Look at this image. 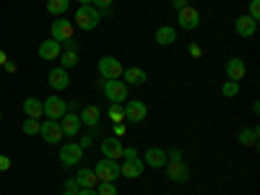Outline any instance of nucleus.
I'll list each match as a JSON object with an SVG mask.
<instances>
[{"label":"nucleus","mask_w":260,"mask_h":195,"mask_svg":"<svg viewBox=\"0 0 260 195\" xmlns=\"http://www.w3.org/2000/svg\"><path fill=\"white\" fill-rule=\"evenodd\" d=\"M177 24H180L182 29H187V31L198 29V24H201V13L195 11L192 6H185V8L177 11Z\"/></svg>","instance_id":"1a4fd4ad"},{"label":"nucleus","mask_w":260,"mask_h":195,"mask_svg":"<svg viewBox=\"0 0 260 195\" xmlns=\"http://www.w3.org/2000/svg\"><path fill=\"white\" fill-rule=\"evenodd\" d=\"M91 6H94L96 11H107V8L112 6V0H91Z\"/></svg>","instance_id":"c9c22d12"},{"label":"nucleus","mask_w":260,"mask_h":195,"mask_svg":"<svg viewBox=\"0 0 260 195\" xmlns=\"http://www.w3.org/2000/svg\"><path fill=\"white\" fill-rule=\"evenodd\" d=\"M76 182H78V187H96V185H99V177L94 175V169L81 167L78 175H76Z\"/></svg>","instance_id":"412c9836"},{"label":"nucleus","mask_w":260,"mask_h":195,"mask_svg":"<svg viewBox=\"0 0 260 195\" xmlns=\"http://www.w3.org/2000/svg\"><path fill=\"white\" fill-rule=\"evenodd\" d=\"M78 3H81V6H91V0H78Z\"/></svg>","instance_id":"a18cd8bd"},{"label":"nucleus","mask_w":260,"mask_h":195,"mask_svg":"<svg viewBox=\"0 0 260 195\" xmlns=\"http://www.w3.org/2000/svg\"><path fill=\"white\" fill-rule=\"evenodd\" d=\"M99 117H102V110L96 104H86L81 110V125H89V127H96L99 125Z\"/></svg>","instance_id":"6ab92c4d"},{"label":"nucleus","mask_w":260,"mask_h":195,"mask_svg":"<svg viewBox=\"0 0 260 195\" xmlns=\"http://www.w3.org/2000/svg\"><path fill=\"white\" fill-rule=\"evenodd\" d=\"M122 159H125V161L138 159V151H136V148H125V151H122Z\"/></svg>","instance_id":"4c0bfd02"},{"label":"nucleus","mask_w":260,"mask_h":195,"mask_svg":"<svg viewBox=\"0 0 260 195\" xmlns=\"http://www.w3.org/2000/svg\"><path fill=\"white\" fill-rule=\"evenodd\" d=\"M143 164L146 167H164L167 164V151L164 148H156V146H151L148 151H146V154H143Z\"/></svg>","instance_id":"2eb2a0df"},{"label":"nucleus","mask_w":260,"mask_h":195,"mask_svg":"<svg viewBox=\"0 0 260 195\" xmlns=\"http://www.w3.org/2000/svg\"><path fill=\"white\" fill-rule=\"evenodd\" d=\"M96 195H117V187L112 182H99L96 185Z\"/></svg>","instance_id":"7c9ffc66"},{"label":"nucleus","mask_w":260,"mask_h":195,"mask_svg":"<svg viewBox=\"0 0 260 195\" xmlns=\"http://www.w3.org/2000/svg\"><path fill=\"white\" fill-rule=\"evenodd\" d=\"M122 65H120V60L117 57H112V55H104V57H99V76L102 78H122Z\"/></svg>","instance_id":"20e7f679"},{"label":"nucleus","mask_w":260,"mask_h":195,"mask_svg":"<svg viewBox=\"0 0 260 195\" xmlns=\"http://www.w3.org/2000/svg\"><path fill=\"white\" fill-rule=\"evenodd\" d=\"M102 91L112 104H125L127 102V83L120 81V78H110V81L102 78Z\"/></svg>","instance_id":"f03ea898"},{"label":"nucleus","mask_w":260,"mask_h":195,"mask_svg":"<svg viewBox=\"0 0 260 195\" xmlns=\"http://www.w3.org/2000/svg\"><path fill=\"white\" fill-rule=\"evenodd\" d=\"M39 125H42V122L34 120V117L24 120V133H26V136H37V133H39Z\"/></svg>","instance_id":"c756f323"},{"label":"nucleus","mask_w":260,"mask_h":195,"mask_svg":"<svg viewBox=\"0 0 260 195\" xmlns=\"http://www.w3.org/2000/svg\"><path fill=\"white\" fill-rule=\"evenodd\" d=\"M167 161H182V151H180V148L167 151Z\"/></svg>","instance_id":"f704fd0d"},{"label":"nucleus","mask_w":260,"mask_h":195,"mask_svg":"<svg viewBox=\"0 0 260 195\" xmlns=\"http://www.w3.org/2000/svg\"><path fill=\"white\" fill-rule=\"evenodd\" d=\"M122 78H125V83H136V86H141V83H146V71L143 68H136V65H133V68H125L122 71Z\"/></svg>","instance_id":"5701e85b"},{"label":"nucleus","mask_w":260,"mask_h":195,"mask_svg":"<svg viewBox=\"0 0 260 195\" xmlns=\"http://www.w3.org/2000/svg\"><path fill=\"white\" fill-rule=\"evenodd\" d=\"M94 175L99 177V182H115L120 177V161H115V159L99 161L96 169H94Z\"/></svg>","instance_id":"39448f33"},{"label":"nucleus","mask_w":260,"mask_h":195,"mask_svg":"<svg viewBox=\"0 0 260 195\" xmlns=\"http://www.w3.org/2000/svg\"><path fill=\"white\" fill-rule=\"evenodd\" d=\"M172 6H175V8L180 11V8H185V6H190V0H172Z\"/></svg>","instance_id":"a19ab883"},{"label":"nucleus","mask_w":260,"mask_h":195,"mask_svg":"<svg viewBox=\"0 0 260 195\" xmlns=\"http://www.w3.org/2000/svg\"><path fill=\"white\" fill-rule=\"evenodd\" d=\"M143 169H146V164L141 159H130V161H122L120 164V175L127 177V180H136V177L143 175Z\"/></svg>","instance_id":"4468645a"},{"label":"nucleus","mask_w":260,"mask_h":195,"mask_svg":"<svg viewBox=\"0 0 260 195\" xmlns=\"http://www.w3.org/2000/svg\"><path fill=\"white\" fill-rule=\"evenodd\" d=\"M62 47H65V52H78V42H76V37L65 39V42H62Z\"/></svg>","instance_id":"72a5a7b5"},{"label":"nucleus","mask_w":260,"mask_h":195,"mask_svg":"<svg viewBox=\"0 0 260 195\" xmlns=\"http://www.w3.org/2000/svg\"><path fill=\"white\" fill-rule=\"evenodd\" d=\"M250 18H260V0H250V13H247Z\"/></svg>","instance_id":"473e14b6"},{"label":"nucleus","mask_w":260,"mask_h":195,"mask_svg":"<svg viewBox=\"0 0 260 195\" xmlns=\"http://www.w3.org/2000/svg\"><path fill=\"white\" fill-rule=\"evenodd\" d=\"M110 120H112L115 125L125 122V107H122V104H110Z\"/></svg>","instance_id":"cd10ccee"},{"label":"nucleus","mask_w":260,"mask_h":195,"mask_svg":"<svg viewBox=\"0 0 260 195\" xmlns=\"http://www.w3.org/2000/svg\"><path fill=\"white\" fill-rule=\"evenodd\" d=\"M24 112H26V117H34V120H39L42 115V102L37 99V96H29V99H24Z\"/></svg>","instance_id":"b1692460"},{"label":"nucleus","mask_w":260,"mask_h":195,"mask_svg":"<svg viewBox=\"0 0 260 195\" xmlns=\"http://www.w3.org/2000/svg\"><path fill=\"white\" fill-rule=\"evenodd\" d=\"M42 112L47 115V120H60L65 112H68V102L60 99L57 94L55 96H47L45 102H42Z\"/></svg>","instance_id":"7ed1b4c3"},{"label":"nucleus","mask_w":260,"mask_h":195,"mask_svg":"<svg viewBox=\"0 0 260 195\" xmlns=\"http://www.w3.org/2000/svg\"><path fill=\"white\" fill-rule=\"evenodd\" d=\"M99 148H102L104 159H115V161H120V159H122V151H125V146H122V143H120V138H115V136H112V138H104Z\"/></svg>","instance_id":"f8f14e48"},{"label":"nucleus","mask_w":260,"mask_h":195,"mask_svg":"<svg viewBox=\"0 0 260 195\" xmlns=\"http://www.w3.org/2000/svg\"><path fill=\"white\" fill-rule=\"evenodd\" d=\"M78 146L86 151V148H91L94 146V136H83V138H78Z\"/></svg>","instance_id":"e433bc0d"},{"label":"nucleus","mask_w":260,"mask_h":195,"mask_svg":"<svg viewBox=\"0 0 260 195\" xmlns=\"http://www.w3.org/2000/svg\"><path fill=\"white\" fill-rule=\"evenodd\" d=\"M148 115V107L141 102V99H127L125 102V120L133 122V125H141Z\"/></svg>","instance_id":"423d86ee"},{"label":"nucleus","mask_w":260,"mask_h":195,"mask_svg":"<svg viewBox=\"0 0 260 195\" xmlns=\"http://www.w3.org/2000/svg\"><path fill=\"white\" fill-rule=\"evenodd\" d=\"M8 62V55H6V50H0V65H6Z\"/></svg>","instance_id":"c03bdc74"},{"label":"nucleus","mask_w":260,"mask_h":195,"mask_svg":"<svg viewBox=\"0 0 260 195\" xmlns=\"http://www.w3.org/2000/svg\"><path fill=\"white\" fill-rule=\"evenodd\" d=\"M39 136L45 138L47 143H57V141H62V125H60V120H45L39 125Z\"/></svg>","instance_id":"0eeeda50"},{"label":"nucleus","mask_w":260,"mask_h":195,"mask_svg":"<svg viewBox=\"0 0 260 195\" xmlns=\"http://www.w3.org/2000/svg\"><path fill=\"white\" fill-rule=\"evenodd\" d=\"M240 143L247 146V148H252V146L257 143V127H245V130H240Z\"/></svg>","instance_id":"393cba45"},{"label":"nucleus","mask_w":260,"mask_h":195,"mask_svg":"<svg viewBox=\"0 0 260 195\" xmlns=\"http://www.w3.org/2000/svg\"><path fill=\"white\" fill-rule=\"evenodd\" d=\"M0 81H3V78H0Z\"/></svg>","instance_id":"09e8293b"},{"label":"nucleus","mask_w":260,"mask_h":195,"mask_svg":"<svg viewBox=\"0 0 260 195\" xmlns=\"http://www.w3.org/2000/svg\"><path fill=\"white\" fill-rule=\"evenodd\" d=\"M154 39H156V45H164V47L175 45V42H177V29L175 26H159Z\"/></svg>","instance_id":"4be33fe9"},{"label":"nucleus","mask_w":260,"mask_h":195,"mask_svg":"<svg viewBox=\"0 0 260 195\" xmlns=\"http://www.w3.org/2000/svg\"><path fill=\"white\" fill-rule=\"evenodd\" d=\"M125 130H127V127H125L122 122H120V125H115V138H122V136H125Z\"/></svg>","instance_id":"ea45409f"},{"label":"nucleus","mask_w":260,"mask_h":195,"mask_svg":"<svg viewBox=\"0 0 260 195\" xmlns=\"http://www.w3.org/2000/svg\"><path fill=\"white\" fill-rule=\"evenodd\" d=\"M102 21V13L94 6H78L76 16H73V26L83 29V31H94Z\"/></svg>","instance_id":"f257e3e1"},{"label":"nucleus","mask_w":260,"mask_h":195,"mask_svg":"<svg viewBox=\"0 0 260 195\" xmlns=\"http://www.w3.org/2000/svg\"><path fill=\"white\" fill-rule=\"evenodd\" d=\"M221 94H224V96H229V99H232V96H237V94H240V83H237V81H226V83L221 86Z\"/></svg>","instance_id":"c85d7f7f"},{"label":"nucleus","mask_w":260,"mask_h":195,"mask_svg":"<svg viewBox=\"0 0 260 195\" xmlns=\"http://www.w3.org/2000/svg\"><path fill=\"white\" fill-rule=\"evenodd\" d=\"M57 60H60V68L68 71V68H73V65H78V52H65L62 50V55Z\"/></svg>","instance_id":"a878e982"},{"label":"nucleus","mask_w":260,"mask_h":195,"mask_svg":"<svg viewBox=\"0 0 260 195\" xmlns=\"http://www.w3.org/2000/svg\"><path fill=\"white\" fill-rule=\"evenodd\" d=\"M83 159V148L78 146V143H62L60 146V161L65 164V167H73V164H78Z\"/></svg>","instance_id":"9d476101"},{"label":"nucleus","mask_w":260,"mask_h":195,"mask_svg":"<svg viewBox=\"0 0 260 195\" xmlns=\"http://www.w3.org/2000/svg\"><path fill=\"white\" fill-rule=\"evenodd\" d=\"M62 195H71V192H65V190H62Z\"/></svg>","instance_id":"49530a36"},{"label":"nucleus","mask_w":260,"mask_h":195,"mask_svg":"<svg viewBox=\"0 0 260 195\" xmlns=\"http://www.w3.org/2000/svg\"><path fill=\"white\" fill-rule=\"evenodd\" d=\"M50 31H52V39L62 45L65 39H71V37H73V21H68V18H55Z\"/></svg>","instance_id":"9b49d317"},{"label":"nucleus","mask_w":260,"mask_h":195,"mask_svg":"<svg viewBox=\"0 0 260 195\" xmlns=\"http://www.w3.org/2000/svg\"><path fill=\"white\" fill-rule=\"evenodd\" d=\"M11 169V159L6 154H0V172H8Z\"/></svg>","instance_id":"58836bf2"},{"label":"nucleus","mask_w":260,"mask_h":195,"mask_svg":"<svg viewBox=\"0 0 260 195\" xmlns=\"http://www.w3.org/2000/svg\"><path fill=\"white\" fill-rule=\"evenodd\" d=\"M234 31L240 34V37H255V31H257V21L250 18V16H240V18L234 21Z\"/></svg>","instance_id":"dca6fc26"},{"label":"nucleus","mask_w":260,"mask_h":195,"mask_svg":"<svg viewBox=\"0 0 260 195\" xmlns=\"http://www.w3.org/2000/svg\"><path fill=\"white\" fill-rule=\"evenodd\" d=\"M78 182H76V177H71V180H65V192H71V195H78Z\"/></svg>","instance_id":"2f4dec72"},{"label":"nucleus","mask_w":260,"mask_h":195,"mask_svg":"<svg viewBox=\"0 0 260 195\" xmlns=\"http://www.w3.org/2000/svg\"><path fill=\"white\" fill-rule=\"evenodd\" d=\"M60 125H62V133L65 136H78V127H81V117L73 115V112H65L60 117Z\"/></svg>","instance_id":"aec40b11"},{"label":"nucleus","mask_w":260,"mask_h":195,"mask_svg":"<svg viewBox=\"0 0 260 195\" xmlns=\"http://www.w3.org/2000/svg\"><path fill=\"white\" fill-rule=\"evenodd\" d=\"M190 55L198 57V55H201V47H198V45H190Z\"/></svg>","instance_id":"37998d69"},{"label":"nucleus","mask_w":260,"mask_h":195,"mask_svg":"<svg viewBox=\"0 0 260 195\" xmlns=\"http://www.w3.org/2000/svg\"><path fill=\"white\" fill-rule=\"evenodd\" d=\"M245 73H247V68H245V62H242L240 57H232V60L226 62V78H229V81L240 83V81L245 78Z\"/></svg>","instance_id":"a211bd4d"},{"label":"nucleus","mask_w":260,"mask_h":195,"mask_svg":"<svg viewBox=\"0 0 260 195\" xmlns=\"http://www.w3.org/2000/svg\"><path fill=\"white\" fill-rule=\"evenodd\" d=\"M164 167H167V177H169L172 182L185 185V182L190 180V169H187L185 161H167Z\"/></svg>","instance_id":"6e6552de"},{"label":"nucleus","mask_w":260,"mask_h":195,"mask_svg":"<svg viewBox=\"0 0 260 195\" xmlns=\"http://www.w3.org/2000/svg\"><path fill=\"white\" fill-rule=\"evenodd\" d=\"M0 117H3V112H0Z\"/></svg>","instance_id":"de8ad7c7"},{"label":"nucleus","mask_w":260,"mask_h":195,"mask_svg":"<svg viewBox=\"0 0 260 195\" xmlns=\"http://www.w3.org/2000/svg\"><path fill=\"white\" fill-rule=\"evenodd\" d=\"M47 11L52 16H62L65 11H68V0H47Z\"/></svg>","instance_id":"bb28decb"},{"label":"nucleus","mask_w":260,"mask_h":195,"mask_svg":"<svg viewBox=\"0 0 260 195\" xmlns=\"http://www.w3.org/2000/svg\"><path fill=\"white\" fill-rule=\"evenodd\" d=\"M78 195H96V187H81Z\"/></svg>","instance_id":"79ce46f5"},{"label":"nucleus","mask_w":260,"mask_h":195,"mask_svg":"<svg viewBox=\"0 0 260 195\" xmlns=\"http://www.w3.org/2000/svg\"><path fill=\"white\" fill-rule=\"evenodd\" d=\"M60 55H62V45L55 42V39H45L39 45V57L42 60H57Z\"/></svg>","instance_id":"ddd939ff"},{"label":"nucleus","mask_w":260,"mask_h":195,"mask_svg":"<svg viewBox=\"0 0 260 195\" xmlns=\"http://www.w3.org/2000/svg\"><path fill=\"white\" fill-rule=\"evenodd\" d=\"M50 86H52L55 91H62V89H68V86H71L68 71H65V68H60V65H57V68H52V71H50Z\"/></svg>","instance_id":"f3484780"}]
</instances>
